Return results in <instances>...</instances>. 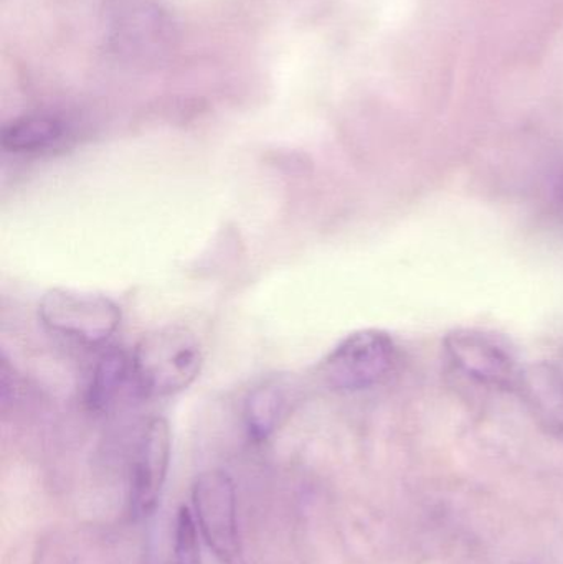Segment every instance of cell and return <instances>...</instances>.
I'll use <instances>...</instances> for the list:
<instances>
[{
  "label": "cell",
  "mask_w": 563,
  "mask_h": 564,
  "mask_svg": "<svg viewBox=\"0 0 563 564\" xmlns=\"http://www.w3.org/2000/svg\"><path fill=\"white\" fill-rule=\"evenodd\" d=\"M201 338L184 325L144 335L131 354L132 383L144 398H167L187 390L204 365Z\"/></svg>",
  "instance_id": "6da1fadb"
},
{
  "label": "cell",
  "mask_w": 563,
  "mask_h": 564,
  "mask_svg": "<svg viewBox=\"0 0 563 564\" xmlns=\"http://www.w3.org/2000/svg\"><path fill=\"white\" fill-rule=\"evenodd\" d=\"M399 351L396 340L379 328L353 332L329 351L320 367L321 378L334 391L370 390L389 378Z\"/></svg>",
  "instance_id": "7a4b0ae2"
},
{
  "label": "cell",
  "mask_w": 563,
  "mask_h": 564,
  "mask_svg": "<svg viewBox=\"0 0 563 564\" xmlns=\"http://www.w3.org/2000/svg\"><path fill=\"white\" fill-rule=\"evenodd\" d=\"M42 324L78 344H106L121 325V308L105 295L75 289H52L39 305Z\"/></svg>",
  "instance_id": "3957f363"
},
{
  "label": "cell",
  "mask_w": 563,
  "mask_h": 564,
  "mask_svg": "<svg viewBox=\"0 0 563 564\" xmlns=\"http://www.w3.org/2000/svg\"><path fill=\"white\" fill-rule=\"evenodd\" d=\"M197 525L221 564H247L237 520V490L224 470H208L192 487Z\"/></svg>",
  "instance_id": "277c9868"
},
{
  "label": "cell",
  "mask_w": 563,
  "mask_h": 564,
  "mask_svg": "<svg viewBox=\"0 0 563 564\" xmlns=\"http://www.w3.org/2000/svg\"><path fill=\"white\" fill-rule=\"evenodd\" d=\"M450 364L465 377L489 388L515 390L519 371L511 348L489 332L456 328L443 340Z\"/></svg>",
  "instance_id": "5b68a950"
},
{
  "label": "cell",
  "mask_w": 563,
  "mask_h": 564,
  "mask_svg": "<svg viewBox=\"0 0 563 564\" xmlns=\"http://www.w3.org/2000/svg\"><path fill=\"white\" fill-rule=\"evenodd\" d=\"M171 427L164 417L145 424L132 466L131 507L134 516L148 517L158 509L171 464Z\"/></svg>",
  "instance_id": "8992f818"
},
{
  "label": "cell",
  "mask_w": 563,
  "mask_h": 564,
  "mask_svg": "<svg viewBox=\"0 0 563 564\" xmlns=\"http://www.w3.org/2000/svg\"><path fill=\"white\" fill-rule=\"evenodd\" d=\"M521 400L539 426L563 443V370L552 361H538L519 371Z\"/></svg>",
  "instance_id": "52a82bcc"
},
{
  "label": "cell",
  "mask_w": 563,
  "mask_h": 564,
  "mask_svg": "<svg viewBox=\"0 0 563 564\" xmlns=\"http://www.w3.org/2000/svg\"><path fill=\"white\" fill-rule=\"evenodd\" d=\"M294 388L286 378H271L255 388L245 401V424L255 441H267L290 413Z\"/></svg>",
  "instance_id": "ba28073f"
},
{
  "label": "cell",
  "mask_w": 563,
  "mask_h": 564,
  "mask_svg": "<svg viewBox=\"0 0 563 564\" xmlns=\"http://www.w3.org/2000/svg\"><path fill=\"white\" fill-rule=\"evenodd\" d=\"M68 124L58 116L30 115L3 126L0 144L12 154H40L62 144Z\"/></svg>",
  "instance_id": "9c48e42d"
},
{
  "label": "cell",
  "mask_w": 563,
  "mask_h": 564,
  "mask_svg": "<svg viewBox=\"0 0 563 564\" xmlns=\"http://www.w3.org/2000/svg\"><path fill=\"white\" fill-rule=\"evenodd\" d=\"M126 384H132L131 357L122 351L108 350L93 368L86 390V403L95 411H105L115 403Z\"/></svg>",
  "instance_id": "30bf717a"
},
{
  "label": "cell",
  "mask_w": 563,
  "mask_h": 564,
  "mask_svg": "<svg viewBox=\"0 0 563 564\" xmlns=\"http://www.w3.org/2000/svg\"><path fill=\"white\" fill-rule=\"evenodd\" d=\"M174 564H202L197 522L188 507H181L175 519Z\"/></svg>",
  "instance_id": "8fae6325"
},
{
  "label": "cell",
  "mask_w": 563,
  "mask_h": 564,
  "mask_svg": "<svg viewBox=\"0 0 563 564\" xmlns=\"http://www.w3.org/2000/svg\"><path fill=\"white\" fill-rule=\"evenodd\" d=\"M557 194H559V198H561L562 204H563V178L561 182H559Z\"/></svg>",
  "instance_id": "7c38bea8"
}]
</instances>
